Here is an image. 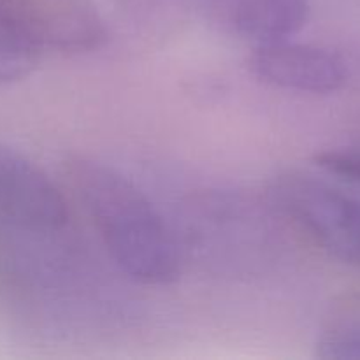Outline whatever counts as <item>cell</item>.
Returning <instances> with one entry per match:
<instances>
[{
	"instance_id": "cell-1",
	"label": "cell",
	"mask_w": 360,
	"mask_h": 360,
	"mask_svg": "<svg viewBox=\"0 0 360 360\" xmlns=\"http://www.w3.org/2000/svg\"><path fill=\"white\" fill-rule=\"evenodd\" d=\"M67 174L109 255L127 276L143 285L178 280V243L157 207L129 178L84 157L72 158Z\"/></svg>"
},
{
	"instance_id": "cell-2",
	"label": "cell",
	"mask_w": 360,
	"mask_h": 360,
	"mask_svg": "<svg viewBox=\"0 0 360 360\" xmlns=\"http://www.w3.org/2000/svg\"><path fill=\"white\" fill-rule=\"evenodd\" d=\"M273 206L320 250L360 266V202L323 179L290 171L269 188Z\"/></svg>"
},
{
	"instance_id": "cell-3",
	"label": "cell",
	"mask_w": 360,
	"mask_h": 360,
	"mask_svg": "<svg viewBox=\"0 0 360 360\" xmlns=\"http://www.w3.org/2000/svg\"><path fill=\"white\" fill-rule=\"evenodd\" d=\"M0 27L41 53L97 51L109 37L91 0H0Z\"/></svg>"
},
{
	"instance_id": "cell-4",
	"label": "cell",
	"mask_w": 360,
	"mask_h": 360,
	"mask_svg": "<svg viewBox=\"0 0 360 360\" xmlns=\"http://www.w3.org/2000/svg\"><path fill=\"white\" fill-rule=\"evenodd\" d=\"M58 186L41 167L0 141V227L46 234L67 224Z\"/></svg>"
},
{
	"instance_id": "cell-5",
	"label": "cell",
	"mask_w": 360,
	"mask_h": 360,
	"mask_svg": "<svg viewBox=\"0 0 360 360\" xmlns=\"http://www.w3.org/2000/svg\"><path fill=\"white\" fill-rule=\"evenodd\" d=\"M250 67L267 84L304 94H330L347 79V67L334 53L288 39L257 46Z\"/></svg>"
},
{
	"instance_id": "cell-6",
	"label": "cell",
	"mask_w": 360,
	"mask_h": 360,
	"mask_svg": "<svg viewBox=\"0 0 360 360\" xmlns=\"http://www.w3.org/2000/svg\"><path fill=\"white\" fill-rule=\"evenodd\" d=\"M225 32L259 44L290 39L308 21V0H211Z\"/></svg>"
},
{
	"instance_id": "cell-7",
	"label": "cell",
	"mask_w": 360,
	"mask_h": 360,
	"mask_svg": "<svg viewBox=\"0 0 360 360\" xmlns=\"http://www.w3.org/2000/svg\"><path fill=\"white\" fill-rule=\"evenodd\" d=\"M316 348L323 359H360V301L347 302L333 313L323 323Z\"/></svg>"
},
{
	"instance_id": "cell-8",
	"label": "cell",
	"mask_w": 360,
	"mask_h": 360,
	"mask_svg": "<svg viewBox=\"0 0 360 360\" xmlns=\"http://www.w3.org/2000/svg\"><path fill=\"white\" fill-rule=\"evenodd\" d=\"M37 48L0 27V86L25 79L41 62Z\"/></svg>"
},
{
	"instance_id": "cell-9",
	"label": "cell",
	"mask_w": 360,
	"mask_h": 360,
	"mask_svg": "<svg viewBox=\"0 0 360 360\" xmlns=\"http://www.w3.org/2000/svg\"><path fill=\"white\" fill-rule=\"evenodd\" d=\"M316 165L345 181L360 185V150H329L315 157Z\"/></svg>"
}]
</instances>
